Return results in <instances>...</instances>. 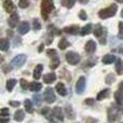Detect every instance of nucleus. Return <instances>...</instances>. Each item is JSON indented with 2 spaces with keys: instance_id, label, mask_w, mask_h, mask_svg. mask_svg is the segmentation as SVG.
Instances as JSON below:
<instances>
[{
  "instance_id": "1",
  "label": "nucleus",
  "mask_w": 123,
  "mask_h": 123,
  "mask_svg": "<svg viewBox=\"0 0 123 123\" xmlns=\"http://www.w3.org/2000/svg\"><path fill=\"white\" fill-rule=\"evenodd\" d=\"M54 9V0H42L41 1V15L43 19H48L49 14Z\"/></svg>"
},
{
  "instance_id": "2",
  "label": "nucleus",
  "mask_w": 123,
  "mask_h": 123,
  "mask_svg": "<svg viewBox=\"0 0 123 123\" xmlns=\"http://www.w3.org/2000/svg\"><path fill=\"white\" fill-rule=\"evenodd\" d=\"M117 11H118V6L112 3L111 6H109L108 8L100 10L99 12H98V16L102 19H106V18H109V17L113 16V15L117 13Z\"/></svg>"
},
{
  "instance_id": "3",
  "label": "nucleus",
  "mask_w": 123,
  "mask_h": 123,
  "mask_svg": "<svg viewBox=\"0 0 123 123\" xmlns=\"http://www.w3.org/2000/svg\"><path fill=\"white\" fill-rule=\"evenodd\" d=\"M123 110L117 105H111L110 108L108 109V121L115 122L120 118V116L122 115Z\"/></svg>"
},
{
  "instance_id": "4",
  "label": "nucleus",
  "mask_w": 123,
  "mask_h": 123,
  "mask_svg": "<svg viewBox=\"0 0 123 123\" xmlns=\"http://www.w3.org/2000/svg\"><path fill=\"white\" fill-rule=\"evenodd\" d=\"M26 60H27L26 55H24V54H19V55L15 56V57L11 61V66H12V67H15V68H19L21 66H23L24 64H25Z\"/></svg>"
},
{
  "instance_id": "5",
  "label": "nucleus",
  "mask_w": 123,
  "mask_h": 123,
  "mask_svg": "<svg viewBox=\"0 0 123 123\" xmlns=\"http://www.w3.org/2000/svg\"><path fill=\"white\" fill-rule=\"evenodd\" d=\"M80 60H81L80 55L78 53H76V52H68L66 54V61L70 65H77L80 62Z\"/></svg>"
},
{
  "instance_id": "6",
  "label": "nucleus",
  "mask_w": 123,
  "mask_h": 123,
  "mask_svg": "<svg viewBox=\"0 0 123 123\" xmlns=\"http://www.w3.org/2000/svg\"><path fill=\"white\" fill-rule=\"evenodd\" d=\"M43 97H44V100L48 104H52V103L55 102L56 97L53 92V89H52V87H47L44 91V94H43Z\"/></svg>"
},
{
  "instance_id": "7",
  "label": "nucleus",
  "mask_w": 123,
  "mask_h": 123,
  "mask_svg": "<svg viewBox=\"0 0 123 123\" xmlns=\"http://www.w3.org/2000/svg\"><path fill=\"white\" fill-rule=\"evenodd\" d=\"M85 90V78L84 77H80L76 83V92L78 94H82Z\"/></svg>"
},
{
  "instance_id": "8",
  "label": "nucleus",
  "mask_w": 123,
  "mask_h": 123,
  "mask_svg": "<svg viewBox=\"0 0 123 123\" xmlns=\"http://www.w3.org/2000/svg\"><path fill=\"white\" fill-rule=\"evenodd\" d=\"M18 21H19V16H18V14L15 12V13H13V14H11V16L9 17L8 24L11 28H15L16 25L18 24Z\"/></svg>"
},
{
  "instance_id": "9",
  "label": "nucleus",
  "mask_w": 123,
  "mask_h": 123,
  "mask_svg": "<svg viewBox=\"0 0 123 123\" xmlns=\"http://www.w3.org/2000/svg\"><path fill=\"white\" fill-rule=\"evenodd\" d=\"M3 8H4V10L8 13H10V14L15 13V6L12 0H6V1L3 2Z\"/></svg>"
},
{
  "instance_id": "10",
  "label": "nucleus",
  "mask_w": 123,
  "mask_h": 123,
  "mask_svg": "<svg viewBox=\"0 0 123 123\" xmlns=\"http://www.w3.org/2000/svg\"><path fill=\"white\" fill-rule=\"evenodd\" d=\"M115 98H116L118 104L121 105L123 103V81L120 83L119 89H118V91L115 93Z\"/></svg>"
},
{
  "instance_id": "11",
  "label": "nucleus",
  "mask_w": 123,
  "mask_h": 123,
  "mask_svg": "<svg viewBox=\"0 0 123 123\" xmlns=\"http://www.w3.org/2000/svg\"><path fill=\"white\" fill-rule=\"evenodd\" d=\"M96 51V43L93 40H89L85 44V52L87 54H93Z\"/></svg>"
},
{
  "instance_id": "12",
  "label": "nucleus",
  "mask_w": 123,
  "mask_h": 123,
  "mask_svg": "<svg viewBox=\"0 0 123 123\" xmlns=\"http://www.w3.org/2000/svg\"><path fill=\"white\" fill-rule=\"evenodd\" d=\"M53 117L56 118V120L57 121H63L64 120V113H63V110H62L61 107H55V108H53Z\"/></svg>"
},
{
  "instance_id": "13",
  "label": "nucleus",
  "mask_w": 123,
  "mask_h": 123,
  "mask_svg": "<svg viewBox=\"0 0 123 123\" xmlns=\"http://www.w3.org/2000/svg\"><path fill=\"white\" fill-rule=\"evenodd\" d=\"M80 28H79L78 25H72L69 26V27H65L64 28V31L66 34H69V35H77L78 32H80Z\"/></svg>"
},
{
  "instance_id": "14",
  "label": "nucleus",
  "mask_w": 123,
  "mask_h": 123,
  "mask_svg": "<svg viewBox=\"0 0 123 123\" xmlns=\"http://www.w3.org/2000/svg\"><path fill=\"white\" fill-rule=\"evenodd\" d=\"M55 80H56V74H54V72L47 74H44V76H43V81H44V83H48V84L53 83Z\"/></svg>"
},
{
  "instance_id": "15",
  "label": "nucleus",
  "mask_w": 123,
  "mask_h": 123,
  "mask_svg": "<svg viewBox=\"0 0 123 123\" xmlns=\"http://www.w3.org/2000/svg\"><path fill=\"white\" fill-rule=\"evenodd\" d=\"M42 70H43V66L41 65V64H39V65H37V67L34 69V79H36V80H38V79L41 78V74H42Z\"/></svg>"
},
{
  "instance_id": "16",
  "label": "nucleus",
  "mask_w": 123,
  "mask_h": 123,
  "mask_svg": "<svg viewBox=\"0 0 123 123\" xmlns=\"http://www.w3.org/2000/svg\"><path fill=\"white\" fill-rule=\"evenodd\" d=\"M29 24L27 23V22H23V23L19 25V27H18V32L21 35H25V34H27L28 31H29Z\"/></svg>"
},
{
  "instance_id": "17",
  "label": "nucleus",
  "mask_w": 123,
  "mask_h": 123,
  "mask_svg": "<svg viewBox=\"0 0 123 123\" xmlns=\"http://www.w3.org/2000/svg\"><path fill=\"white\" fill-rule=\"evenodd\" d=\"M55 89H56V92H57L61 96H65L66 94H67V90H66L64 83H62V82L57 83V84H56V86H55Z\"/></svg>"
},
{
  "instance_id": "18",
  "label": "nucleus",
  "mask_w": 123,
  "mask_h": 123,
  "mask_svg": "<svg viewBox=\"0 0 123 123\" xmlns=\"http://www.w3.org/2000/svg\"><path fill=\"white\" fill-rule=\"evenodd\" d=\"M24 118H25V112H24V110H22V109H18V110L15 111V113H14V120L16 122H22L24 120Z\"/></svg>"
},
{
  "instance_id": "19",
  "label": "nucleus",
  "mask_w": 123,
  "mask_h": 123,
  "mask_svg": "<svg viewBox=\"0 0 123 123\" xmlns=\"http://www.w3.org/2000/svg\"><path fill=\"white\" fill-rule=\"evenodd\" d=\"M92 28H93V26H92V24H87V25H85L84 27L81 28L80 30V35L81 36H86V35L91 34L93 30H92Z\"/></svg>"
},
{
  "instance_id": "20",
  "label": "nucleus",
  "mask_w": 123,
  "mask_h": 123,
  "mask_svg": "<svg viewBox=\"0 0 123 123\" xmlns=\"http://www.w3.org/2000/svg\"><path fill=\"white\" fill-rule=\"evenodd\" d=\"M28 89L30 90L31 92H39L41 89H42V84L41 83H39V82H31V83H29V87Z\"/></svg>"
},
{
  "instance_id": "21",
  "label": "nucleus",
  "mask_w": 123,
  "mask_h": 123,
  "mask_svg": "<svg viewBox=\"0 0 123 123\" xmlns=\"http://www.w3.org/2000/svg\"><path fill=\"white\" fill-rule=\"evenodd\" d=\"M24 108H25L26 112H28V113H32V112H34L31 100H30V99H25V102H24Z\"/></svg>"
},
{
  "instance_id": "22",
  "label": "nucleus",
  "mask_w": 123,
  "mask_h": 123,
  "mask_svg": "<svg viewBox=\"0 0 123 123\" xmlns=\"http://www.w3.org/2000/svg\"><path fill=\"white\" fill-rule=\"evenodd\" d=\"M115 61H117V60H116V57L112 55V54H106V55L103 57V63L106 64V65L113 63Z\"/></svg>"
},
{
  "instance_id": "23",
  "label": "nucleus",
  "mask_w": 123,
  "mask_h": 123,
  "mask_svg": "<svg viewBox=\"0 0 123 123\" xmlns=\"http://www.w3.org/2000/svg\"><path fill=\"white\" fill-rule=\"evenodd\" d=\"M0 48H1L2 51H8L9 48H10V42L6 38H2L0 41Z\"/></svg>"
},
{
  "instance_id": "24",
  "label": "nucleus",
  "mask_w": 123,
  "mask_h": 123,
  "mask_svg": "<svg viewBox=\"0 0 123 123\" xmlns=\"http://www.w3.org/2000/svg\"><path fill=\"white\" fill-rule=\"evenodd\" d=\"M62 6L67 9H71L76 3V0H62Z\"/></svg>"
},
{
  "instance_id": "25",
  "label": "nucleus",
  "mask_w": 123,
  "mask_h": 123,
  "mask_svg": "<svg viewBox=\"0 0 123 123\" xmlns=\"http://www.w3.org/2000/svg\"><path fill=\"white\" fill-rule=\"evenodd\" d=\"M58 66H60V58H58L57 56L52 57L51 64H50V68H51V69H56Z\"/></svg>"
},
{
  "instance_id": "26",
  "label": "nucleus",
  "mask_w": 123,
  "mask_h": 123,
  "mask_svg": "<svg viewBox=\"0 0 123 123\" xmlns=\"http://www.w3.org/2000/svg\"><path fill=\"white\" fill-rule=\"evenodd\" d=\"M109 89H105V90H103L102 92H99L98 93V95H97V100H103L104 98H106L107 96L109 95Z\"/></svg>"
},
{
  "instance_id": "27",
  "label": "nucleus",
  "mask_w": 123,
  "mask_h": 123,
  "mask_svg": "<svg viewBox=\"0 0 123 123\" xmlns=\"http://www.w3.org/2000/svg\"><path fill=\"white\" fill-rule=\"evenodd\" d=\"M116 70L119 74H123V65H122V61L120 58H117L116 61Z\"/></svg>"
},
{
  "instance_id": "28",
  "label": "nucleus",
  "mask_w": 123,
  "mask_h": 123,
  "mask_svg": "<svg viewBox=\"0 0 123 123\" xmlns=\"http://www.w3.org/2000/svg\"><path fill=\"white\" fill-rule=\"evenodd\" d=\"M15 84H16V80H15V79H10V80H8L6 81V90H8L9 92H12Z\"/></svg>"
},
{
  "instance_id": "29",
  "label": "nucleus",
  "mask_w": 123,
  "mask_h": 123,
  "mask_svg": "<svg viewBox=\"0 0 123 123\" xmlns=\"http://www.w3.org/2000/svg\"><path fill=\"white\" fill-rule=\"evenodd\" d=\"M103 30H104V28H103L102 26H100V25H96L95 27H94V30H93L94 36L99 38V37L103 35Z\"/></svg>"
},
{
  "instance_id": "30",
  "label": "nucleus",
  "mask_w": 123,
  "mask_h": 123,
  "mask_svg": "<svg viewBox=\"0 0 123 123\" xmlns=\"http://www.w3.org/2000/svg\"><path fill=\"white\" fill-rule=\"evenodd\" d=\"M70 45V43L68 42L66 39H62V40H60V42H58V48H60L61 50H65L67 49L68 47Z\"/></svg>"
},
{
  "instance_id": "31",
  "label": "nucleus",
  "mask_w": 123,
  "mask_h": 123,
  "mask_svg": "<svg viewBox=\"0 0 123 123\" xmlns=\"http://www.w3.org/2000/svg\"><path fill=\"white\" fill-rule=\"evenodd\" d=\"M66 115H67V117L69 118V119H74V110H72V108L70 106H67L66 107Z\"/></svg>"
},
{
  "instance_id": "32",
  "label": "nucleus",
  "mask_w": 123,
  "mask_h": 123,
  "mask_svg": "<svg viewBox=\"0 0 123 123\" xmlns=\"http://www.w3.org/2000/svg\"><path fill=\"white\" fill-rule=\"evenodd\" d=\"M29 3H30L29 0H19V1H18V6H19V8H22V9L28 8Z\"/></svg>"
},
{
  "instance_id": "33",
  "label": "nucleus",
  "mask_w": 123,
  "mask_h": 123,
  "mask_svg": "<svg viewBox=\"0 0 123 123\" xmlns=\"http://www.w3.org/2000/svg\"><path fill=\"white\" fill-rule=\"evenodd\" d=\"M32 28H34L35 30H39L41 28V24H40V22H39V19H37V18L34 19V22H32Z\"/></svg>"
},
{
  "instance_id": "34",
  "label": "nucleus",
  "mask_w": 123,
  "mask_h": 123,
  "mask_svg": "<svg viewBox=\"0 0 123 123\" xmlns=\"http://www.w3.org/2000/svg\"><path fill=\"white\" fill-rule=\"evenodd\" d=\"M0 116L1 118H8L10 116V111H9L8 108H2L1 111H0Z\"/></svg>"
},
{
  "instance_id": "35",
  "label": "nucleus",
  "mask_w": 123,
  "mask_h": 123,
  "mask_svg": "<svg viewBox=\"0 0 123 123\" xmlns=\"http://www.w3.org/2000/svg\"><path fill=\"white\" fill-rule=\"evenodd\" d=\"M115 80H116L115 74H108V76H107V78H106V83H108V84H111V83H112Z\"/></svg>"
},
{
  "instance_id": "36",
  "label": "nucleus",
  "mask_w": 123,
  "mask_h": 123,
  "mask_svg": "<svg viewBox=\"0 0 123 123\" xmlns=\"http://www.w3.org/2000/svg\"><path fill=\"white\" fill-rule=\"evenodd\" d=\"M79 17H80V19H82V21H85V19L87 18V15L84 10H81L80 12H79Z\"/></svg>"
},
{
  "instance_id": "37",
  "label": "nucleus",
  "mask_w": 123,
  "mask_h": 123,
  "mask_svg": "<svg viewBox=\"0 0 123 123\" xmlns=\"http://www.w3.org/2000/svg\"><path fill=\"white\" fill-rule=\"evenodd\" d=\"M19 82H21V86H22V89H23V90H26L27 87H29V85L27 84L28 82L25 80V79H21V81H19Z\"/></svg>"
},
{
  "instance_id": "38",
  "label": "nucleus",
  "mask_w": 123,
  "mask_h": 123,
  "mask_svg": "<svg viewBox=\"0 0 123 123\" xmlns=\"http://www.w3.org/2000/svg\"><path fill=\"white\" fill-rule=\"evenodd\" d=\"M119 37L123 39V22L119 23Z\"/></svg>"
},
{
  "instance_id": "39",
  "label": "nucleus",
  "mask_w": 123,
  "mask_h": 123,
  "mask_svg": "<svg viewBox=\"0 0 123 123\" xmlns=\"http://www.w3.org/2000/svg\"><path fill=\"white\" fill-rule=\"evenodd\" d=\"M47 54L49 56H51V57H54V56H56V51L55 50H48Z\"/></svg>"
},
{
  "instance_id": "40",
  "label": "nucleus",
  "mask_w": 123,
  "mask_h": 123,
  "mask_svg": "<svg viewBox=\"0 0 123 123\" xmlns=\"http://www.w3.org/2000/svg\"><path fill=\"white\" fill-rule=\"evenodd\" d=\"M85 104L87 105H93L94 104V99H92V98H87V99H85Z\"/></svg>"
},
{
  "instance_id": "41",
  "label": "nucleus",
  "mask_w": 123,
  "mask_h": 123,
  "mask_svg": "<svg viewBox=\"0 0 123 123\" xmlns=\"http://www.w3.org/2000/svg\"><path fill=\"white\" fill-rule=\"evenodd\" d=\"M9 122V118H1V123H6Z\"/></svg>"
},
{
  "instance_id": "42",
  "label": "nucleus",
  "mask_w": 123,
  "mask_h": 123,
  "mask_svg": "<svg viewBox=\"0 0 123 123\" xmlns=\"http://www.w3.org/2000/svg\"><path fill=\"white\" fill-rule=\"evenodd\" d=\"M10 104L12 105V106H16V107H17V106H19V103H18V102H11Z\"/></svg>"
},
{
  "instance_id": "43",
  "label": "nucleus",
  "mask_w": 123,
  "mask_h": 123,
  "mask_svg": "<svg viewBox=\"0 0 123 123\" xmlns=\"http://www.w3.org/2000/svg\"><path fill=\"white\" fill-rule=\"evenodd\" d=\"M79 2H80L81 4H86L87 2H89V0H78Z\"/></svg>"
},
{
  "instance_id": "44",
  "label": "nucleus",
  "mask_w": 123,
  "mask_h": 123,
  "mask_svg": "<svg viewBox=\"0 0 123 123\" xmlns=\"http://www.w3.org/2000/svg\"><path fill=\"white\" fill-rule=\"evenodd\" d=\"M42 49H43V44H41L40 47H39V52H41V51H42Z\"/></svg>"
},
{
  "instance_id": "45",
  "label": "nucleus",
  "mask_w": 123,
  "mask_h": 123,
  "mask_svg": "<svg viewBox=\"0 0 123 123\" xmlns=\"http://www.w3.org/2000/svg\"><path fill=\"white\" fill-rule=\"evenodd\" d=\"M117 2H119V3H123V0H116Z\"/></svg>"
},
{
  "instance_id": "46",
  "label": "nucleus",
  "mask_w": 123,
  "mask_h": 123,
  "mask_svg": "<svg viewBox=\"0 0 123 123\" xmlns=\"http://www.w3.org/2000/svg\"><path fill=\"white\" fill-rule=\"evenodd\" d=\"M121 16L123 17V10H122V12H121Z\"/></svg>"
}]
</instances>
